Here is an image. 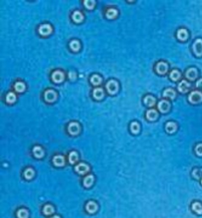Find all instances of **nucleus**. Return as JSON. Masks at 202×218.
Segmentation results:
<instances>
[{
  "instance_id": "dca6fc26",
  "label": "nucleus",
  "mask_w": 202,
  "mask_h": 218,
  "mask_svg": "<svg viewBox=\"0 0 202 218\" xmlns=\"http://www.w3.org/2000/svg\"><path fill=\"white\" fill-rule=\"evenodd\" d=\"M68 132L72 135H78L80 132V126L79 124L77 122L70 123L68 127Z\"/></svg>"
},
{
  "instance_id": "4468645a",
  "label": "nucleus",
  "mask_w": 202,
  "mask_h": 218,
  "mask_svg": "<svg viewBox=\"0 0 202 218\" xmlns=\"http://www.w3.org/2000/svg\"><path fill=\"white\" fill-rule=\"evenodd\" d=\"M190 208L191 211L195 214L201 216L202 215V203L199 200L193 201L190 206Z\"/></svg>"
},
{
  "instance_id": "a19ab883",
  "label": "nucleus",
  "mask_w": 202,
  "mask_h": 218,
  "mask_svg": "<svg viewBox=\"0 0 202 218\" xmlns=\"http://www.w3.org/2000/svg\"><path fill=\"white\" fill-rule=\"evenodd\" d=\"M51 218H61L59 216H57V215H55V216H53V217H52Z\"/></svg>"
},
{
  "instance_id": "f03ea898",
  "label": "nucleus",
  "mask_w": 202,
  "mask_h": 218,
  "mask_svg": "<svg viewBox=\"0 0 202 218\" xmlns=\"http://www.w3.org/2000/svg\"><path fill=\"white\" fill-rule=\"evenodd\" d=\"M188 102L192 105H199L202 103V92L197 89L193 90L188 94Z\"/></svg>"
},
{
  "instance_id": "9d476101",
  "label": "nucleus",
  "mask_w": 202,
  "mask_h": 218,
  "mask_svg": "<svg viewBox=\"0 0 202 218\" xmlns=\"http://www.w3.org/2000/svg\"><path fill=\"white\" fill-rule=\"evenodd\" d=\"M177 96V91L172 87H166L162 92V96L163 99H167L170 101L175 100Z\"/></svg>"
},
{
  "instance_id": "423d86ee",
  "label": "nucleus",
  "mask_w": 202,
  "mask_h": 218,
  "mask_svg": "<svg viewBox=\"0 0 202 218\" xmlns=\"http://www.w3.org/2000/svg\"><path fill=\"white\" fill-rule=\"evenodd\" d=\"M191 52L197 58L202 57V38L197 37L195 39L191 44Z\"/></svg>"
},
{
  "instance_id": "79ce46f5",
  "label": "nucleus",
  "mask_w": 202,
  "mask_h": 218,
  "mask_svg": "<svg viewBox=\"0 0 202 218\" xmlns=\"http://www.w3.org/2000/svg\"><path fill=\"white\" fill-rule=\"evenodd\" d=\"M199 182H200V185H201V186H202V179H201V180H200Z\"/></svg>"
},
{
  "instance_id": "2f4dec72",
  "label": "nucleus",
  "mask_w": 202,
  "mask_h": 218,
  "mask_svg": "<svg viewBox=\"0 0 202 218\" xmlns=\"http://www.w3.org/2000/svg\"><path fill=\"white\" fill-rule=\"evenodd\" d=\"M117 11L115 8H110L107 11L106 15L108 19H113L117 15Z\"/></svg>"
},
{
  "instance_id": "39448f33",
  "label": "nucleus",
  "mask_w": 202,
  "mask_h": 218,
  "mask_svg": "<svg viewBox=\"0 0 202 218\" xmlns=\"http://www.w3.org/2000/svg\"><path fill=\"white\" fill-rule=\"evenodd\" d=\"M191 88L192 85L191 82L184 78L179 82L177 86V91L182 94H186L191 91Z\"/></svg>"
},
{
  "instance_id": "9b49d317",
  "label": "nucleus",
  "mask_w": 202,
  "mask_h": 218,
  "mask_svg": "<svg viewBox=\"0 0 202 218\" xmlns=\"http://www.w3.org/2000/svg\"><path fill=\"white\" fill-rule=\"evenodd\" d=\"M175 36L179 41L181 42H185L188 40L190 37V33L187 28H180L177 30Z\"/></svg>"
},
{
  "instance_id": "6e6552de",
  "label": "nucleus",
  "mask_w": 202,
  "mask_h": 218,
  "mask_svg": "<svg viewBox=\"0 0 202 218\" xmlns=\"http://www.w3.org/2000/svg\"><path fill=\"white\" fill-rule=\"evenodd\" d=\"M142 102L145 106L147 108H154L155 106H157L158 100L155 96L151 94H147L145 95L142 99Z\"/></svg>"
},
{
  "instance_id": "473e14b6",
  "label": "nucleus",
  "mask_w": 202,
  "mask_h": 218,
  "mask_svg": "<svg viewBox=\"0 0 202 218\" xmlns=\"http://www.w3.org/2000/svg\"><path fill=\"white\" fill-rule=\"evenodd\" d=\"M17 216L18 218H28L29 213L26 209H21L17 212Z\"/></svg>"
},
{
  "instance_id": "4be33fe9",
  "label": "nucleus",
  "mask_w": 202,
  "mask_h": 218,
  "mask_svg": "<svg viewBox=\"0 0 202 218\" xmlns=\"http://www.w3.org/2000/svg\"><path fill=\"white\" fill-rule=\"evenodd\" d=\"M52 32V28L48 24H44L41 25L39 28V32L42 35H47L50 34Z\"/></svg>"
},
{
  "instance_id": "f3484780",
  "label": "nucleus",
  "mask_w": 202,
  "mask_h": 218,
  "mask_svg": "<svg viewBox=\"0 0 202 218\" xmlns=\"http://www.w3.org/2000/svg\"><path fill=\"white\" fill-rule=\"evenodd\" d=\"M75 169V171L78 174H82V175L86 174L90 170L89 166L86 164L83 163V162L79 163L77 165H76Z\"/></svg>"
},
{
  "instance_id": "72a5a7b5",
  "label": "nucleus",
  "mask_w": 202,
  "mask_h": 218,
  "mask_svg": "<svg viewBox=\"0 0 202 218\" xmlns=\"http://www.w3.org/2000/svg\"><path fill=\"white\" fill-rule=\"evenodd\" d=\"M90 81L93 84L99 85L101 82V78L99 75L95 74L91 77Z\"/></svg>"
},
{
  "instance_id": "a211bd4d",
  "label": "nucleus",
  "mask_w": 202,
  "mask_h": 218,
  "mask_svg": "<svg viewBox=\"0 0 202 218\" xmlns=\"http://www.w3.org/2000/svg\"><path fill=\"white\" fill-rule=\"evenodd\" d=\"M44 97L46 101L51 103L57 99V95L53 90H46L44 92Z\"/></svg>"
},
{
  "instance_id": "e433bc0d",
  "label": "nucleus",
  "mask_w": 202,
  "mask_h": 218,
  "mask_svg": "<svg viewBox=\"0 0 202 218\" xmlns=\"http://www.w3.org/2000/svg\"><path fill=\"white\" fill-rule=\"evenodd\" d=\"M15 88L17 92H23L25 89V85L22 82H17L15 84Z\"/></svg>"
},
{
  "instance_id": "20e7f679",
  "label": "nucleus",
  "mask_w": 202,
  "mask_h": 218,
  "mask_svg": "<svg viewBox=\"0 0 202 218\" xmlns=\"http://www.w3.org/2000/svg\"><path fill=\"white\" fill-rule=\"evenodd\" d=\"M184 77L190 82L196 81L199 79V71L195 66H190L184 71Z\"/></svg>"
},
{
  "instance_id": "a878e982",
  "label": "nucleus",
  "mask_w": 202,
  "mask_h": 218,
  "mask_svg": "<svg viewBox=\"0 0 202 218\" xmlns=\"http://www.w3.org/2000/svg\"><path fill=\"white\" fill-rule=\"evenodd\" d=\"M94 176L91 174L86 176L83 181L84 186L86 187H90V186H91L94 182Z\"/></svg>"
},
{
  "instance_id": "7ed1b4c3",
  "label": "nucleus",
  "mask_w": 202,
  "mask_h": 218,
  "mask_svg": "<svg viewBox=\"0 0 202 218\" xmlns=\"http://www.w3.org/2000/svg\"><path fill=\"white\" fill-rule=\"evenodd\" d=\"M156 106L159 113L162 114H166L170 112L172 108L171 101L165 99H160L158 101Z\"/></svg>"
},
{
  "instance_id": "6ab92c4d",
  "label": "nucleus",
  "mask_w": 202,
  "mask_h": 218,
  "mask_svg": "<svg viewBox=\"0 0 202 218\" xmlns=\"http://www.w3.org/2000/svg\"><path fill=\"white\" fill-rule=\"evenodd\" d=\"M130 130L131 133L133 135H138L141 132V127L140 123L137 121H133L130 123Z\"/></svg>"
},
{
  "instance_id": "aec40b11",
  "label": "nucleus",
  "mask_w": 202,
  "mask_h": 218,
  "mask_svg": "<svg viewBox=\"0 0 202 218\" xmlns=\"http://www.w3.org/2000/svg\"><path fill=\"white\" fill-rule=\"evenodd\" d=\"M52 79L55 83H61L64 79V74L60 71H55L52 74Z\"/></svg>"
},
{
  "instance_id": "393cba45",
  "label": "nucleus",
  "mask_w": 202,
  "mask_h": 218,
  "mask_svg": "<svg viewBox=\"0 0 202 218\" xmlns=\"http://www.w3.org/2000/svg\"><path fill=\"white\" fill-rule=\"evenodd\" d=\"M33 152L35 156L37 158H40L44 156V150L39 146H35L33 149Z\"/></svg>"
},
{
  "instance_id": "1a4fd4ad",
  "label": "nucleus",
  "mask_w": 202,
  "mask_h": 218,
  "mask_svg": "<svg viewBox=\"0 0 202 218\" xmlns=\"http://www.w3.org/2000/svg\"><path fill=\"white\" fill-rule=\"evenodd\" d=\"M164 130L168 135H174L179 130V124L174 120L167 121L164 125Z\"/></svg>"
},
{
  "instance_id": "c9c22d12",
  "label": "nucleus",
  "mask_w": 202,
  "mask_h": 218,
  "mask_svg": "<svg viewBox=\"0 0 202 218\" xmlns=\"http://www.w3.org/2000/svg\"><path fill=\"white\" fill-rule=\"evenodd\" d=\"M16 99V96L15 93L10 92L6 96V101L8 103H14Z\"/></svg>"
},
{
  "instance_id": "f704fd0d",
  "label": "nucleus",
  "mask_w": 202,
  "mask_h": 218,
  "mask_svg": "<svg viewBox=\"0 0 202 218\" xmlns=\"http://www.w3.org/2000/svg\"><path fill=\"white\" fill-rule=\"evenodd\" d=\"M70 48L71 49L73 50L74 51H77L79 49V43L78 41L77 40H73L69 44Z\"/></svg>"
},
{
  "instance_id": "0eeeda50",
  "label": "nucleus",
  "mask_w": 202,
  "mask_h": 218,
  "mask_svg": "<svg viewBox=\"0 0 202 218\" xmlns=\"http://www.w3.org/2000/svg\"><path fill=\"white\" fill-rule=\"evenodd\" d=\"M159 116L160 113L155 108L148 109L145 113V119L149 122H155L157 121L159 118Z\"/></svg>"
},
{
  "instance_id": "b1692460",
  "label": "nucleus",
  "mask_w": 202,
  "mask_h": 218,
  "mask_svg": "<svg viewBox=\"0 0 202 218\" xmlns=\"http://www.w3.org/2000/svg\"><path fill=\"white\" fill-rule=\"evenodd\" d=\"M193 152L196 156L202 158V142H198L195 144L193 148Z\"/></svg>"
},
{
  "instance_id": "7c9ffc66",
  "label": "nucleus",
  "mask_w": 202,
  "mask_h": 218,
  "mask_svg": "<svg viewBox=\"0 0 202 218\" xmlns=\"http://www.w3.org/2000/svg\"><path fill=\"white\" fill-rule=\"evenodd\" d=\"M43 212L46 215H50L54 212V208L51 204H46L44 207Z\"/></svg>"
},
{
  "instance_id": "ea45409f",
  "label": "nucleus",
  "mask_w": 202,
  "mask_h": 218,
  "mask_svg": "<svg viewBox=\"0 0 202 218\" xmlns=\"http://www.w3.org/2000/svg\"><path fill=\"white\" fill-rule=\"evenodd\" d=\"M69 78L71 79H74L75 78H76V75L75 74V72H69Z\"/></svg>"
},
{
  "instance_id": "4c0bfd02",
  "label": "nucleus",
  "mask_w": 202,
  "mask_h": 218,
  "mask_svg": "<svg viewBox=\"0 0 202 218\" xmlns=\"http://www.w3.org/2000/svg\"><path fill=\"white\" fill-rule=\"evenodd\" d=\"M195 87L199 90L202 92V77L199 78L195 83Z\"/></svg>"
},
{
  "instance_id": "bb28decb",
  "label": "nucleus",
  "mask_w": 202,
  "mask_h": 218,
  "mask_svg": "<svg viewBox=\"0 0 202 218\" xmlns=\"http://www.w3.org/2000/svg\"><path fill=\"white\" fill-rule=\"evenodd\" d=\"M68 160L69 163L71 164H74L75 162H77V161L78 160V155L77 152L75 151L71 152L68 156Z\"/></svg>"
},
{
  "instance_id": "2eb2a0df",
  "label": "nucleus",
  "mask_w": 202,
  "mask_h": 218,
  "mask_svg": "<svg viewBox=\"0 0 202 218\" xmlns=\"http://www.w3.org/2000/svg\"><path fill=\"white\" fill-rule=\"evenodd\" d=\"M190 176L196 181H200L202 178V167H194L190 172Z\"/></svg>"
},
{
  "instance_id": "f257e3e1",
  "label": "nucleus",
  "mask_w": 202,
  "mask_h": 218,
  "mask_svg": "<svg viewBox=\"0 0 202 218\" xmlns=\"http://www.w3.org/2000/svg\"><path fill=\"white\" fill-rule=\"evenodd\" d=\"M155 72L160 76H164L170 72V65L166 61L160 60L154 65Z\"/></svg>"
},
{
  "instance_id": "58836bf2",
  "label": "nucleus",
  "mask_w": 202,
  "mask_h": 218,
  "mask_svg": "<svg viewBox=\"0 0 202 218\" xmlns=\"http://www.w3.org/2000/svg\"><path fill=\"white\" fill-rule=\"evenodd\" d=\"M94 1H84V4L85 6L88 8H91L94 6Z\"/></svg>"
},
{
  "instance_id": "f8f14e48",
  "label": "nucleus",
  "mask_w": 202,
  "mask_h": 218,
  "mask_svg": "<svg viewBox=\"0 0 202 218\" xmlns=\"http://www.w3.org/2000/svg\"><path fill=\"white\" fill-rule=\"evenodd\" d=\"M183 74L181 71L177 68H174L170 71L168 73L169 79L174 82H179L182 79Z\"/></svg>"
},
{
  "instance_id": "5701e85b",
  "label": "nucleus",
  "mask_w": 202,
  "mask_h": 218,
  "mask_svg": "<svg viewBox=\"0 0 202 218\" xmlns=\"http://www.w3.org/2000/svg\"><path fill=\"white\" fill-rule=\"evenodd\" d=\"M86 209L88 213H94L97 211L98 206L97 203H95L93 201H90L86 204Z\"/></svg>"
},
{
  "instance_id": "ddd939ff",
  "label": "nucleus",
  "mask_w": 202,
  "mask_h": 218,
  "mask_svg": "<svg viewBox=\"0 0 202 218\" xmlns=\"http://www.w3.org/2000/svg\"><path fill=\"white\" fill-rule=\"evenodd\" d=\"M119 88V84L115 80H110L106 84V89L111 94H114L118 92Z\"/></svg>"
},
{
  "instance_id": "c85d7f7f",
  "label": "nucleus",
  "mask_w": 202,
  "mask_h": 218,
  "mask_svg": "<svg viewBox=\"0 0 202 218\" xmlns=\"http://www.w3.org/2000/svg\"><path fill=\"white\" fill-rule=\"evenodd\" d=\"M72 17L73 20L75 22H77V23H79L83 19L82 14L78 11H75L72 14Z\"/></svg>"
},
{
  "instance_id": "cd10ccee",
  "label": "nucleus",
  "mask_w": 202,
  "mask_h": 218,
  "mask_svg": "<svg viewBox=\"0 0 202 218\" xmlns=\"http://www.w3.org/2000/svg\"><path fill=\"white\" fill-rule=\"evenodd\" d=\"M104 96V92L101 88H96L93 91V96L97 100H100Z\"/></svg>"
},
{
  "instance_id": "c756f323",
  "label": "nucleus",
  "mask_w": 202,
  "mask_h": 218,
  "mask_svg": "<svg viewBox=\"0 0 202 218\" xmlns=\"http://www.w3.org/2000/svg\"><path fill=\"white\" fill-rule=\"evenodd\" d=\"M35 175L34 170L31 168L27 169L24 172V176L27 180L32 179Z\"/></svg>"
},
{
  "instance_id": "412c9836",
  "label": "nucleus",
  "mask_w": 202,
  "mask_h": 218,
  "mask_svg": "<svg viewBox=\"0 0 202 218\" xmlns=\"http://www.w3.org/2000/svg\"><path fill=\"white\" fill-rule=\"evenodd\" d=\"M53 164L57 167H62L65 164V158L62 155H55L52 160Z\"/></svg>"
}]
</instances>
